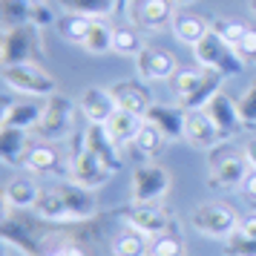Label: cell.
I'll use <instances>...</instances> for the list:
<instances>
[{
    "label": "cell",
    "mask_w": 256,
    "mask_h": 256,
    "mask_svg": "<svg viewBox=\"0 0 256 256\" xmlns=\"http://www.w3.org/2000/svg\"><path fill=\"white\" fill-rule=\"evenodd\" d=\"M58 26V35L64 40H70V44H78L81 46L86 35H90V29H92V18H84V14H75V12H66L64 18L55 20Z\"/></svg>",
    "instance_id": "26"
},
{
    "label": "cell",
    "mask_w": 256,
    "mask_h": 256,
    "mask_svg": "<svg viewBox=\"0 0 256 256\" xmlns=\"http://www.w3.org/2000/svg\"><path fill=\"white\" fill-rule=\"evenodd\" d=\"M173 3H182V6H190V3H196V0H173Z\"/></svg>",
    "instance_id": "46"
},
{
    "label": "cell",
    "mask_w": 256,
    "mask_h": 256,
    "mask_svg": "<svg viewBox=\"0 0 256 256\" xmlns=\"http://www.w3.org/2000/svg\"><path fill=\"white\" fill-rule=\"evenodd\" d=\"M110 92L116 98L118 110H127V112H138V116H147V110L152 106L150 90L147 84H141L138 78H130V81H118L110 86Z\"/></svg>",
    "instance_id": "13"
},
{
    "label": "cell",
    "mask_w": 256,
    "mask_h": 256,
    "mask_svg": "<svg viewBox=\"0 0 256 256\" xmlns=\"http://www.w3.org/2000/svg\"><path fill=\"white\" fill-rule=\"evenodd\" d=\"M210 167H208V178L213 187H239L242 178L248 176L250 164L244 158V152L233 150L230 144H216L210 150Z\"/></svg>",
    "instance_id": "4"
},
{
    "label": "cell",
    "mask_w": 256,
    "mask_h": 256,
    "mask_svg": "<svg viewBox=\"0 0 256 256\" xmlns=\"http://www.w3.org/2000/svg\"><path fill=\"white\" fill-rule=\"evenodd\" d=\"M78 110L86 118V124H101L104 127L110 118L116 116V98L110 92V86H86L78 98Z\"/></svg>",
    "instance_id": "11"
},
{
    "label": "cell",
    "mask_w": 256,
    "mask_h": 256,
    "mask_svg": "<svg viewBox=\"0 0 256 256\" xmlns=\"http://www.w3.org/2000/svg\"><path fill=\"white\" fill-rule=\"evenodd\" d=\"M170 190V173L162 164H141L132 170V202L136 204H158Z\"/></svg>",
    "instance_id": "6"
},
{
    "label": "cell",
    "mask_w": 256,
    "mask_h": 256,
    "mask_svg": "<svg viewBox=\"0 0 256 256\" xmlns=\"http://www.w3.org/2000/svg\"><path fill=\"white\" fill-rule=\"evenodd\" d=\"M173 0H141V9H138V24L144 29H162L164 24L173 20Z\"/></svg>",
    "instance_id": "24"
},
{
    "label": "cell",
    "mask_w": 256,
    "mask_h": 256,
    "mask_svg": "<svg viewBox=\"0 0 256 256\" xmlns=\"http://www.w3.org/2000/svg\"><path fill=\"white\" fill-rule=\"evenodd\" d=\"M239 190H242V196H244V198L256 202V167H250V170H248V176L242 178Z\"/></svg>",
    "instance_id": "41"
},
{
    "label": "cell",
    "mask_w": 256,
    "mask_h": 256,
    "mask_svg": "<svg viewBox=\"0 0 256 256\" xmlns=\"http://www.w3.org/2000/svg\"><path fill=\"white\" fill-rule=\"evenodd\" d=\"M84 147L86 150H92L101 162L116 173L118 167H121V156H118V144L112 141V136L106 132V127L101 124H86V132H84Z\"/></svg>",
    "instance_id": "18"
},
{
    "label": "cell",
    "mask_w": 256,
    "mask_h": 256,
    "mask_svg": "<svg viewBox=\"0 0 256 256\" xmlns=\"http://www.w3.org/2000/svg\"><path fill=\"white\" fill-rule=\"evenodd\" d=\"M60 196H64V202H66V208H70V216L72 222H81V219H90V216H95L98 213V202H95L92 190L90 187L78 184V182H64V184L58 187Z\"/></svg>",
    "instance_id": "19"
},
{
    "label": "cell",
    "mask_w": 256,
    "mask_h": 256,
    "mask_svg": "<svg viewBox=\"0 0 256 256\" xmlns=\"http://www.w3.org/2000/svg\"><path fill=\"white\" fill-rule=\"evenodd\" d=\"M224 254L228 256H256V239H248L239 228L230 239H224Z\"/></svg>",
    "instance_id": "37"
},
{
    "label": "cell",
    "mask_w": 256,
    "mask_h": 256,
    "mask_svg": "<svg viewBox=\"0 0 256 256\" xmlns=\"http://www.w3.org/2000/svg\"><path fill=\"white\" fill-rule=\"evenodd\" d=\"M127 3H130V0H116V6H118V12H124V9H127Z\"/></svg>",
    "instance_id": "45"
},
{
    "label": "cell",
    "mask_w": 256,
    "mask_h": 256,
    "mask_svg": "<svg viewBox=\"0 0 256 256\" xmlns=\"http://www.w3.org/2000/svg\"><path fill=\"white\" fill-rule=\"evenodd\" d=\"M202 75H204V66H184V70H178L173 75V92L176 98H184L187 92H193V86L202 81Z\"/></svg>",
    "instance_id": "34"
},
{
    "label": "cell",
    "mask_w": 256,
    "mask_h": 256,
    "mask_svg": "<svg viewBox=\"0 0 256 256\" xmlns=\"http://www.w3.org/2000/svg\"><path fill=\"white\" fill-rule=\"evenodd\" d=\"M66 6V12L84 14V18H92V20H104L116 12V0H60Z\"/></svg>",
    "instance_id": "28"
},
{
    "label": "cell",
    "mask_w": 256,
    "mask_h": 256,
    "mask_svg": "<svg viewBox=\"0 0 256 256\" xmlns=\"http://www.w3.org/2000/svg\"><path fill=\"white\" fill-rule=\"evenodd\" d=\"M32 210L46 222H72L70 208H66V202H64L58 187H55V190H40V196H38Z\"/></svg>",
    "instance_id": "25"
},
{
    "label": "cell",
    "mask_w": 256,
    "mask_h": 256,
    "mask_svg": "<svg viewBox=\"0 0 256 256\" xmlns=\"http://www.w3.org/2000/svg\"><path fill=\"white\" fill-rule=\"evenodd\" d=\"M72 124H75V106H72V101L70 98H60V95H49L35 132L44 141H60L72 132Z\"/></svg>",
    "instance_id": "5"
},
{
    "label": "cell",
    "mask_w": 256,
    "mask_h": 256,
    "mask_svg": "<svg viewBox=\"0 0 256 256\" xmlns=\"http://www.w3.org/2000/svg\"><path fill=\"white\" fill-rule=\"evenodd\" d=\"M239 222L242 219L236 216V210L222 202H204L190 213V228L208 239H230Z\"/></svg>",
    "instance_id": "3"
},
{
    "label": "cell",
    "mask_w": 256,
    "mask_h": 256,
    "mask_svg": "<svg viewBox=\"0 0 256 256\" xmlns=\"http://www.w3.org/2000/svg\"><path fill=\"white\" fill-rule=\"evenodd\" d=\"M124 222H127V228H136L138 233L144 236H164L167 228H170V216H167V210L158 208V204H130L124 210Z\"/></svg>",
    "instance_id": "10"
},
{
    "label": "cell",
    "mask_w": 256,
    "mask_h": 256,
    "mask_svg": "<svg viewBox=\"0 0 256 256\" xmlns=\"http://www.w3.org/2000/svg\"><path fill=\"white\" fill-rule=\"evenodd\" d=\"M136 150L144 156V158H156L158 152L164 150V144H167V138H164V132L156 124H150V121H144V127H141V132L136 136Z\"/></svg>",
    "instance_id": "31"
},
{
    "label": "cell",
    "mask_w": 256,
    "mask_h": 256,
    "mask_svg": "<svg viewBox=\"0 0 256 256\" xmlns=\"http://www.w3.org/2000/svg\"><path fill=\"white\" fill-rule=\"evenodd\" d=\"M239 230H242L248 239H256V216H244V219L239 222Z\"/></svg>",
    "instance_id": "43"
},
{
    "label": "cell",
    "mask_w": 256,
    "mask_h": 256,
    "mask_svg": "<svg viewBox=\"0 0 256 256\" xmlns=\"http://www.w3.org/2000/svg\"><path fill=\"white\" fill-rule=\"evenodd\" d=\"M49 256H86V250H84V248H78V244L66 242V244H60V248H55Z\"/></svg>",
    "instance_id": "42"
},
{
    "label": "cell",
    "mask_w": 256,
    "mask_h": 256,
    "mask_svg": "<svg viewBox=\"0 0 256 256\" xmlns=\"http://www.w3.org/2000/svg\"><path fill=\"white\" fill-rule=\"evenodd\" d=\"M141 49H144V44H141V38H138V32H136V29H130V26L116 29V35H112V52L138 58Z\"/></svg>",
    "instance_id": "33"
},
{
    "label": "cell",
    "mask_w": 256,
    "mask_h": 256,
    "mask_svg": "<svg viewBox=\"0 0 256 256\" xmlns=\"http://www.w3.org/2000/svg\"><path fill=\"white\" fill-rule=\"evenodd\" d=\"M224 78H228V75H222V72H216V70H204L202 81L193 86V92H187L184 98H178V106H184L187 112H198V110H204V106L222 92Z\"/></svg>",
    "instance_id": "15"
},
{
    "label": "cell",
    "mask_w": 256,
    "mask_h": 256,
    "mask_svg": "<svg viewBox=\"0 0 256 256\" xmlns=\"http://www.w3.org/2000/svg\"><path fill=\"white\" fill-rule=\"evenodd\" d=\"M136 72L141 81H173V75L178 72V60L167 49L144 46L136 58Z\"/></svg>",
    "instance_id": "8"
},
{
    "label": "cell",
    "mask_w": 256,
    "mask_h": 256,
    "mask_svg": "<svg viewBox=\"0 0 256 256\" xmlns=\"http://www.w3.org/2000/svg\"><path fill=\"white\" fill-rule=\"evenodd\" d=\"M193 55H196L198 66L216 70V72H222V75H239V72L244 70V60L239 58L236 46L228 44V40H224L219 32H213V29L193 46Z\"/></svg>",
    "instance_id": "2"
},
{
    "label": "cell",
    "mask_w": 256,
    "mask_h": 256,
    "mask_svg": "<svg viewBox=\"0 0 256 256\" xmlns=\"http://www.w3.org/2000/svg\"><path fill=\"white\" fill-rule=\"evenodd\" d=\"M40 116H44V104H38V101H24V98L20 101H6L0 124L18 130H35Z\"/></svg>",
    "instance_id": "20"
},
{
    "label": "cell",
    "mask_w": 256,
    "mask_h": 256,
    "mask_svg": "<svg viewBox=\"0 0 256 256\" xmlns=\"http://www.w3.org/2000/svg\"><path fill=\"white\" fill-rule=\"evenodd\" d=\"M147 239H150V236L138 233L136 228H127V230L116 239L112 254L116 256H150V242H147Z\"/></svg>",
    "instance_id": "27"
},
{
    "label": "cell",
    "mask_w": 256,
    "mask_h": 256,
    "mask_svg": "<svg viewBox=\"0 0 256 256\" xmlns=\"http://www.w3.org/2000/svg\"><path fill=\"white\" fill-rule=\"evenodd\" d=\"M236 52H239V58L244 60V64H254L256 66V29H244V35L242 40L236 44Z\"/></svg>",
    "instance_id": "38"
},
{
    "label": "cell",
    "mask_w": 256,
    "mask_h": 256,
    "mask_svg": "<svg viewBox=\"0 0 256 256\" xmlns=\"http://www.w3.org/2000/svg\"><path fill=\"white\" fill-rule=\"evenodd\" d=\"M144 118L162 130L167 141L184 138V127H187V110L184 106H178V104L176 106L173 104H152Z\"/></svg>",
    "instance_id": "12"
},
{
    "label": "cell",
    "mask_w": 256,
    "mask_h": 256,
    "mask_svg": "<svg viewBox=\"0 0 256 256\" xmlns=\"http://www.w3.org/2000/svg\"><path fill=\"white\" fill-rule=\"evenodd\" d=\"M250 12H254V14H256V0H250Z\"/></svg>",
    "instance_id": "47"
},
{
    "label": "cell",
    "mask_w": 256,
    "mask_h": 256,
    "mask_svg": "<svg viewBox=\"0 0 256 256\" xmlns=\"http://www.w3.org/2000/svg\"><path fill=\"white\" fill-rule=\"evenodd\" d=\"M32 6H35V0H3L0 3L3 26L6 29H14V26L32 24Z\"/></svg>",
    "instance_id": "30"
},
{
    "label": "cell",
    "mask_w": 256,
    "mask_h": 256,
    "mask_svg": "<svg viewBox=\"0 0 256 256\" xmlns=\"http://www.w3.org/2000/svg\"><path fill=\"white\" fill-rule=\"evenodd\" d=\"M144 121H147V118L138 116V112L116 110V116L110 118L104 127H106V132L112 136V141L121 147V144H132V141H136V136H138L141 127H144Z\"/></svg>",
    "instance_id": "22"
},
{
    "label": "cell",
    "mask_w": 256,
    "mask_h": 256,
    "mask_svg": "<svg viewBox=\"0 0 256 256\" xmlns=\"http://www.w3.org/2000/svg\"><path fill=\"white\" fill-rule=\"evenodd\" d=\"M3 84L14 90L20 95H32V98H49L58 90V81L49 75L44 66H38L35 60H26V64H9L3 66Z\"/></svg>",
    "instance_id": "1"
},
{
    "label": "cell",
    "mask_w": 256,
    "mask_h": 256,
    "mask_svg": "<svg viewBox=\"0 0 256 256\" xmlns=\"http://www.w3.org/2000/svg\"><path fill=\"white\" fill-rule=\"evenodd\" d=\"M184 138L198 147V150H213L216 144H222V132L219 127L210 121V116L204 110L198 112H187V127H184Z\"/></svg>",
    "instance_id": "17"
},
{
    "label": "cell",
    "mask_w": 256,
    "mask_h": 256,
    "mask_svg": "<svg viewBox=\"0 0 256 256\" xmlns=\"http://www.w3.org/2000/svg\"><path fill=\"white\" fill-rule=\"evenodd\" d=\"M52 20H55V14H52V9H49V6H44V3H35V6H32V24H35L38 29L49 26Z\"/></svg>",
    "instance_id": "40"
},
{
    "label": "cell",
    "mask_w": 256,
    "mask_h": 256,
    "mask_svg": "<svg viewBox=\"0 0 256 256\" xmlns=\"http://www.w3.org/2000/svg\"><path fill=\"white\" fill-rule=\"evenodd\" d=\"M38 196H40V187L32 176H14L3 190V204L14 210H32Z\"/></svg>",
    "instance_id": "21"
},
{
    "label": "cell",
    "mask_w": 256,
    "mask_h": 256,
    "mask_svg": "<svg viewBox=\"0 0 256 256\" xmlns=\"http://www.w3.org/2000/svg\"><path fill=\"white\" fill-rule=\"evenodd\" d=\"M24 167L29 173H55V170H58V150H55L49 141L46 144H35Z\"/></svg>",
    "instance_id": "29"
},
{
    "label": "cell",
    "mask_w": 256,
    "mask_h": 256,
    "mask_svg": "<svg viewBox=\"0 0 256 256\" xmlns=\"http://www.w3.org/2000/svg\"><path fill=\"white\" fill-rule=\"evenodd\" d=\"M112 35H116V29H110L104 20H92V29L81 46L90 55H106V52H112Z\"/></svg>",
    "instance_id": "32"
},
{
    "label": "cell",
    "mask_w": 256,
    "mask_h": 256,
    "mask_svg": "<svg viewBox=\"0 0 256 256\" xmlns=\"http://www.w3.org/2000/svg\"><path fill=\"white\" fill-rule=\"evenodd\" d=\"M32 147L35 144L29 141V130H18V127L0 130V158H3V164H9V167L26 164Z\"/></svg>",
    "instance_id": "14"
},
{
    "label": "cell",
    "mask_w": 256,
    "mask_h": 256,
    "mask_svg": "<svg viewBox=\"0 0 256 256\" xmlns=\"http://www.w3.org/2000/svg\"><path fill=\"white\" fill-rule=\"evenodd\" d=\"M110 176H112V170H110L92 150H86L84 144L78 147V152L72 156V164H70V178L72 182H78V184L95 190V187L106 184Z\"/></svg>",
    "instance_id": "9"
},
{
    "label": "cell",
    "mask_w": 256,
    "mask_h": 256,
    "mask_svg": "<svg viewBox=\"0 0 256 256\" xmlns=\"http://www.w3.org/2000/svg\"><path fill=\"white\" fill-rule=\"evenodd\" d=\"M239 112H242L244 124H256V81L244 90V95L239 98Z\"/></svg>",
    "instance_id": "39"
},
{
    "label": "cell",
    "mask_w": 256,
    "mask_h": 256,
    "mask_svg": "<svg viewBox=\"0 0 256 256\" xmlns=\"http://www.w3.org/2000/svg\"><path fill=\"white\" fill-rule=\"evenodd\" d=\"M38 29L35 24H24V26H14V29H6L3 32V44H0V60L3 66L9 64H26L38 55Z\"/></svg>",
    "instance_id": "7"
},
{
    "label": "cell",
    "mask_w": 256,
    "mask_h": 256,
    "mask_svg": "<svg viewBox=\"0 0 256 256\" xmlns=\"http://www.w3.org/2000/svg\"><path fill=\"white\" fill-rule=\"evenodd\" d=\"M242 152H244V158H248V164H250V167H256V138H248V141H244Z\"/></svg>",
    "instance_id": "44"
},
{
    "label": "cell",
    "mask_w": 256,
    "mask_h": 256,
    "mask_svg": "<svg viewBox=\"0 0 256 256\" xmlns=\"http://www.w3.org/2000/svg\"><path fill=\"white\" fill-rule=\"evenodd\" d=\"M170 26H173V35L182 44H187V46H196L198 40L210 32V24L196 12H176Z\"/></svg>",
    "instance_id": "23"
},
{
    "label": "cell",
    "mask_w": 256,
    "mask_h": 256,
    "mask_svg": "<svg viewBox=\"0 0 256 256\" xmlns=\"http://www.w3.org/2000/svg\"><path fill=\"white\" fill-rule=\"evenodd\" d=\"M210 29H213V32H219L228 44L236 46V44L242 40V35H244V29H248V26H244L242 20H236V18H216V20L210 24Z\"/></svg>",
    "instance_id": "35"
},
{
    "label": "cell",
    "mask_w": 256,
    "mask_h": 256,
    "mask_svg": "<svg viewBox=\"0 0 256 256\" xmlns=\"http://www.w3.org/2000/svg\"><path fill=\"white\" fill-rule=\"evenodd\" d=\"M204 112L210 116V121L219 127L222 136H233L236 130L242 127V112H239V101H233L230 95L219 92L208 106H204Z\"/></svg>",
    "instance_id": "16"
},
{
    "label": "cell",
    "mask_w": 256,
    "mask_h": 256,
    "mask_svg": "<svg viewBox=\"0 0 256 256\" xmlns=\"http://www.w3.org/2000/svg\"><path fill=\"white\" fill-rule=\"evenodd\" d=\"M150 256H184V244L178 236L164 233V236H156L150 242Z\"/></svg>",
    "instance_id": "36"
}]
</instances>
